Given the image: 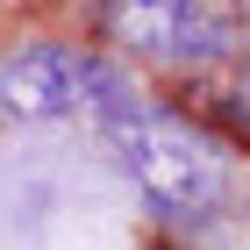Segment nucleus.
I'll return each instance as SVG.
<instances>
[{"instance_id": "obj_5", "label": "nucleus", "mask_w": 250, "mask_h": 250, "mask_svg": "<svg viewBox=\"0 0 250 250\" xmlns=\"http://www.w3.org/2000/svg\"><path fill=\"white\" fill-rule=\"evenodd\" d=\"M229 100H236V122L250 129V64H243V79H236V93H229Z\"/></svg>"}, {"instance_id": "obj_4", "label": "nucleus", "mask_w": 250, "mask_h": 250, "mask_svg": "<svg viewBox=\"0 0 250 250\" xmlns=\"http://www.w3.org/2000/svg\"><path fill=\"white\" fill-rule=\"evenodd\" d=\"M193 229V243L186 250H250V208H214V214H200V222H186Z\"/></svg>"}, {"instance_id": "obj_3", "label": "nucleus", "mask_w": 250, "mask_h": 250, "mask_svg": "<svg viewBox=\"0 0 250 250\" xmlns=\"http://www.w3.org/2000/svg\"><path fill=\"white\" fill-rule=\"evenodd\" d=\"M107 29L143 58L214 64L243 43L236 0H107Z\"/></svg>"}, {"instance_id": "obj_2", "label": "nucleus", "mask_w": 250, "mask_h": 250, "mask_svg": "<svg viewBox=\"0 0 250 250\" xmlns=\"http://www.w3.org/2000/svg\"><path fill=\"white\" fill-rule=\"evenodd\" d=\"M136 86L93 50H64V43H43V50H15L0 64V115L7 122H107L115 107H129Z\"/></svg>"}, {"instance_id": "obj_1", "label": "nucleus", "mask_w": 250, "mask_h": 250, "mask_svg": "<svg viewBox=\"0 0 250 250\" xmlns=\"http://www.w3.org/2000/svg\"><path fill=\"white\" fill-rule=\"evenodd\" d=\"M100 143L115 157V172L143 193V208H157L165 222H200L229 200V150L200 122L150 107L143 93L100 122Z\"/></svg>"}]
</instances>
